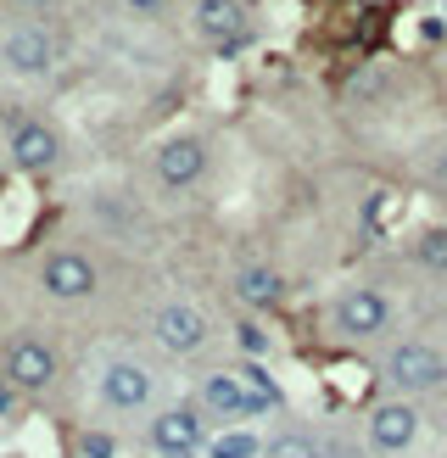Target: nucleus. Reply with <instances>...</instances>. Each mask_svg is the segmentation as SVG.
Here are the masks:
<instances>
[{"label": "nucleus", "mask_w": 447, "mask_h": 458, "mask_svg": "<svg viewBox=\"0 0 447 458\" xmlns=\"http://www.w3.org/2000/svg\"><path fill=\"white\" fill-rule=\"evenodd\" d=\"M190 403L213 420V430H240V425H252L263 414H280L285 392L263 363H224V369H207L196 380Z\"/></svg>", "instance_id": "obj_1"}, {"label": "nucleus", "mask_w": 447, "mask_h": 458, "mask_svg": "<svg viewBox=\"0 0 447 458\" xmlns=\"http://www.w3.org/2000/svg\"><path fill=\"white\" fill-rule=\"evenodd\" d=\"M392 325H397V296L380 280H352L325 308V335L335 347H375L392 335Z\"/></svg>", "instance_id": "obj_2"}, {"label": "nucleus", "mask_w": 447, "mask_h": 458, "mask_svg": "<svg viewBox=\"0 0 447 458\" xmlns=\"http://www.w3.org/2000/svg\"><path fill=\"white\" fill-rule=\"evenodd\" d=\"M375 380L386 386V397H436L447 392V347H436L431 335H392L375 358Z\"/></svg>", "instance_id": "obj_3"}, {"label": "nucleus", "mask_w": 447, "mask_h": 458, "mask_svg": "<svg viewBox=\"0 0 447 458\" xmlns=\"http://www.w3.org/2000/svg\"><path fill=\"white\" fill-rule=\"evenodd\" d=\"M62 29L56 17H6L0 22V73L12 79H51L62 67Z\"/></svg>", "instance_id": "obj_4"}, {"label": "nucleus", "mask_w": 447, "mask_h": 458, "mask_svg": "<svg viewBox=\"0 0 447 458\" xmlns=\"http://www.w3.org/2000/svg\"><path fill=\"white\" fill-rule=\"evenodd\" d=\"M34 285L45 302L56 308H84L101 296V258L89 246H45L39 251V268H34Z\"/></svg>", "instance_id": "obj_5"}, {"label": "nucleus", "mask_w": 447, "mask_h": 458, "mask_svg": "<svg viewBox=\"0 0 447 458\" xmlns=\"http://www.w3.org/2000/svg\"><path fill=\"white\" fill-rule=\"evenodd\" d=\"M0 375H6V386H12L17 397L56 392V380H62V347H56V335H45V330H12L6 347H0Z\"/></svg>", "instance_id": "obj_6"}, {"label": "nucleus", "mask_w": 447, "mask_h": 458, "mask_svg": "<svg viewBox=\"0 0 447 458\" xmlns=\"http://www.w3.org/2000/svg\"><path fill=\"white\" fill-rule=\"evenodd\" d=\"M6 163L29 179H51L67 163V140H62L56 118H45L34 106L6 112Z\"/></svg>", "instance_id": "obj_7"}, {"label": "nucleus", "mask_w": 447, "mask_h": 458, "mask_svg": "<svg viewBox=\"0 0 447 458\" xmlns=\"http://www.w3.org/2000/svg\"><path fill=\"white\" fill-rule=\"evenodd\" d=\"M96 403L118 420H151L163 408V380L140 358H112L96 375Z\"/></svg>", "instance_id": "obj_8"}, {"label": "nucleus", "mask_w": 447, "mask_h": 458, "mask_svg": "<svg viewBox=\"0 0 447 458\" xmlns=\"http://www.w3.org/2000/svg\"><path fill=\"white\" fill-rule=\"evenodd\" d=\"M151 341L156 352L173 358V363H196L201 352L213 347V318L196 296H163L151 308Z\"/></svg>", "instance_id": "obj_9"}, {"label": "nucleus", "mask_w": 447, "mask_h": 458, "mask_svg": "<svg viewBox=\"0 0 447 458\" xmlns=\"http://www.w3.org/2000/svg\"><path fill=\"white\" fill-rule=\"evenodd\" d=\"M151 179L163 185L168 196H190L213 179V140L196 129H179L168 140H156L151 151Z\"/></svg>", "instance_id": "obj_10"}, {"label": "nucleus", "mask_w": 447, "mask_h": 458, "mask_svg": "<svg viewBox=\"0 0 447 458\" xmlns=\"http://www.w3.org/2000/svg\"><path fill=\"white\" fill-rule=\"evenodd\" d=\"M190 39L213 56H240L257 39L252 0H190Z\"/></svg>", "instance_id": "obj_11"}, {"label": "nucleus", "mask_w": 447, "mask_h": 458, "mask_svg": "<svg viewBox=\"0 0 447 458\" xmlns=\"http://www.w3.org/2000/svg\"><path fill=\"white\" fill-rule=\"evenodd\" d=\"M213 437H218V430H213V420L201 414L196 403H163L146 420V447H151V458H207Z\"/></svg>", "instance_id": "obj_12"}, {"label": "nucleus", "mask_w": 447, "mask_h": 458, "mask_svg": "<svg viewBox=\"0 0 447 458\" xmlns=\"http://www.w3.org/2000/svg\"><path fill=\"white\" fill-rule=\"evenodd\" d=\"M419 430H425L419 403H409V397H375V403L364 408L358 437H364V447H369L375 458H402V453L419 442Z\"/></svg>", "instance_id": "obj_13"}, {"label": "nucleus", "mask_w": 447, "mask_h": 458, "mask_svg": "<svg viewBox=\"0 0 447 458\" xmlns=\"http://www.w3.org/2000/svg\"><path fill=\"white\" fill-rule=\"evenodd\" d=\"M230 296H235V313L268 318V313L285 302V268L268 263V258H246V263L230 274Z\"/></svg>", "instance_id": "obj_14"}, {"label": "nucleus", "mask_w": 447, "mask_h": 458, "mask_svg": "<svg viewBox=\"0 0 447 458\" xmlns=\"http://www.w3.org/2000/svg\"><path fill=\"white\" fill-rule=\"evenodd\" d=\"M263 458H335V447L325 442V430L285 425L274 437H263Z\"/></svg>", "instance_id": "obj_15"}, {"label": "nucleus", "mask_w": 447, "mask_h": 458, "mask_svg": "<svg viewBox=\"0 0 447 458\" xmlns=\"http://www.w3.org/2000/svg\"><path fill=\"white\" fill-rule=\"evenodd\" d=\"M409 263L431 280H447V218L442 224H425L419 235L409 241Z\"/></svg>", "instance_id": "obj_16"}, {"label": "nucleus", "mask_w": 447, "mask_h": 458, "mask_svg": "<svg viewBox=\"0 0 447 458\" xmlns=\"http://www.w3.org/2000/svg\"><path fill=\"white\" fill-rule=\"evenodd\" d=\"M235 347H240V363H263L268 352H274V335H268V325L263 318H246V313H235Z\"/></svg>", "instance_id": "obj_17"}, {"label": "nucleus", "mask_w": 447, "mask_h": 458, "mask_svg": "<svg viewBox=\"0 0 447 458\" xmlns=\"http://www.w3.org/2000/svg\"><path fill=\"white\" fill-rule=\"evenodd\" d=\"M207 458H263V437H257V430H246V425L240 430H218Z\"/></svg>", "instance_id": "obj_18"}, {"label": "nucleus", "mask_w": 447, "mask_h": 458, "mask_svg": "<svg viewBox=\"0 0 447 458\" xmlns=\"http://www.w3.org/2000/svg\"><path fill=\"white\" fill-rule=\"evenodd\" d=\"M6 6V17H51L56 0H0Z\"/></svg>", "instance_id": "obj_19"}, {"label": "nucleus", "mask_w": 447, "mask_h": 458, "mask_svg": "<svg viewBox=\"0 0 447 458\" xmlns=\"http://www.w3.org/2000/svg\"><path fill=\"white\" fill-rule=\"evenodd\" d=\"M168 6H173V0H118L123 17H163Z\"/></svg>", "instance_id": "obj_20"}, {"label": "nucleus", "mask_w": 447, "mask_h": 458, "mask_svg": "<svg viewBox=\"0 0 447 458\" xmlns=\"http://www.w3.org/2000/svg\"><path fill=\"white\" fill-rule=\"evenodd\" d=\"M112 453H118V447H112V437H101V430L84 437V458H112Z\"/></svg>", "instance_id": "obj_21"}, {"label": "nucleus", "mask_w": 447, "mask_h": 458, "mask_svg": "<svg viewBox=\"0 0 447 458\" xmlns=\"http://www.w3.org/2000/svg\"><path fill=\"white\" fill-rule=\"evenodd\" d=\"M12 403H17V392H12V386H0V414H6Z\"/></svg>", "instance_id": "obj_22"}, {"label": "nucleus", "mask_w": 447, "mask_h": 458, "mask_svg": "<svg viewBox=\"0 0 447 458\" xmlns=\"http://www.w3.org/2000/svg\"><path fill=\"white\" fill-rule=\"evenodd\" d=\"M375 6H397V0H375Z\"/></svg>", "instance_id": "obj_23"}, {"label": "nucleus", "mask_w": 447, "mask_h": 458, "mask_svg": "<svg viewBox=\"0 0 447 458\" xmlns=\"http://www.w3.org/2000/svg\"><path fill=\"white\" fill-rule=\"evenodd\" d=\"M442 17H447V0H442Z\"/></svg>", "instance_id": "obj_24"}]
</instances>
